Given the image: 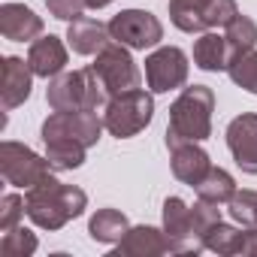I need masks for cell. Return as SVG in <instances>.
Here are the masks:
<instances>
[{
    "label": "cell",
    "mask_w": 257,
    "mask_h": 257,
    "mask_svg": "<svg viewBox=\"0 0 257 257\" xmlns=\"http://www.w3.org/2000/svg\"><path fill=\"white\" fill-rule=\"evenodd\" d=\"M88 206V194L76 185H61L58 179H43L25 194L28 218L43 230H61L67 221L79 218Z\"/></svg>",
    "instance_id": "obj_1"
},
{
    "label": "cell",
    "mask_w": 257,
    "mask_h": 257,
    "mask_svg": "<svg viewBox=\"0 0 257 257\" xmlns=\"http://www.w3.org/2000/svg\"><path fill=\"white\" fill-rule=\"evenodd\" d=\"M212 112H215V94L206 85L185 88L176 103L170 106V124H167V149H176L182 143H203L212 137Z\"/></svg>",
    "instance_id": "obj_2"
},
{
    "label": "cell",
    "mask_w": 257,
    "mask_h": 257,
    "mask_svg": "<svg viewBox=\"0 0 257 257\" xmlns=\"http://www.w3.org/2000/svg\"><path fill=\"white\" fill-rule=\"evenodd\" d=\"M109 91L100 82V76L85 67V70H73V73H58L49 82L46 100L52 109L58 112H70V109H88V112H103L109 103Z\"/></svg>",
    "instance_id": "obj_3"
},
{
    "label": "cell",
    "mask_w": 257,
    "mask_h": 257,
    "mask_svg": "<svg viewBox=\"0 0 257 257\" xmlns=\"http://www.w3.org/2000/svg\"><path fill=\"white\" fill-rule=\"evenodd\" d=\"M152 118H155V100L143 88L112 94L109 103H106V109H103L106 131L112 137H118V140L137 137L140 131H146V127L152 124Z\"/></svg>",
    "instance_id": "obj_4"
},
{
    "label": "cell",
    "mask_w": 257,
    "mask_h": 257,
    "mask_svg": "<svg viewBox=\"0 0 257 257\" xmlns=\"http://www.w3.org/2000/svg\"><path fill=\"white\" fill-rule=\"evenodd\" d=\"M0 173H4V179L13 188L31 191L34 185H40L43 179L52 176V164H49V158H40L34 149L7 140L0 146Z\"/></svg>",
    "instance_id": "obj_5"
},
{
    "label": "cell",
    "mask_w": 257,
    "mask_h": 257,
    "mask_svg": "<svg viewBox=\"0 0 257 257\" xmlns=\"http://www.w3.org/2000/svg\"><path fill=\"white\" fill-rule=\"evenodd\" d=\"M109 34L115 43H121L127 49L146 52L164 40V25L158 16H152L146 10H124L109 22Z\"/></svg>",
    "instance_id": "obj_6"
},
{
    "label": "cell",
    "mask_w": 257,
    "mask_h": 257,
    "mask_svg": "<svg viewBox=\"0 0 257 257\" xmlns=\"http://www.w3.org/2000/svg\"><path fill=\"white\" fill-rule=\"evenodd\" d=\"M91 70L100 76V82L106 85L109 94H121V91H134L140 88V67L131 58L127 46L121 43H109L103 52H97V61L91 64Z\"/></svg>",
    "instance_id": "obj_7"
},
{
    "label": "cell",
    "mask_w": 257,
    "mask_h": 257,
    "mask_svg": "<svg viewBox=\"0 0 257 257\" xmlns=\"http://www.w3.org/2000/svg\"><path fill=\"white\" fill-rule=\"evenodd\" d=\"M103 118L97 112H88V109H70V112H52L46 121H43V140H76L82 143L85 149H91L97 140H100V131H103Z\"/></svg>",
    "instance_id": "obj_8"
},
{
    "label": "cell",
    "mask_w": 257,
    "mask_h": 257,
    "mask_svg": "<svg viewBox=\"0 0 257 257\" xmlns=\"http://www.w3.org/2000/svg\"><path fill=\"white\" fill-rule=\"evenodd\" d=\"M146 82L152 94H170L188 82V55L176 46H161L146 58Z\"/></svg>",
    "instance_id": "obj_9"
},
{
    "label": "cell",
    "mask_w": 257,
    "mask_h": 257,
    "mask_svg": "<svg viewBox=\"0 0 257 257\" xmlns=\"http://www.w3.org/2000/svg\"><path fill=\"white\" fill-rule=\"evenodd\" d=\"M164 233L170 239V251L173 254H200L203 242L194 233L191 224V206L182 197H167L164 203Z\"/></svg>",
    "instance_id": "obj_10"
},
{
    "label": "cell",
    "mask_w": 257,
    "mask_h": 257,
    "mask_svg": "<svg viewBox=\"0 0 257 257\" xmlns=\"http://www.w3.org/2000/svg\"><path fill=\"white\" fill-rule=\"evenodd\" d=\"M227 149L242 173L257 176V115L254 112H242L227 124Z\"/></svg>",
    "instance_id": "obj_11"
},
{
    "label": "cell",
    "mask_w": 257,
    "mask_h": 257,
    "mask_svg": "<svg viewBox=\"0 0 257 257\" xmlns=\"http://www.w3.org/2000/svg\"><path fill=\"white\" fill-rule=\"evenodd\" d=\"M34 88V70L28 61L10 55L4 58V76H0V100H4V109H16L31 97Z\"/></svg>",
    "instance_id": "obj_12"
},
{
    "label": "cell",
    "mask_w": 257,
    "mask_h": 257,
    "mask_svg": "<svg viewBox=\"0 0 257 257\" xmlns=\"http://www.w3.org/2000/svg\"><path fill=\"white\" fill-rule=\"evenodd\" d=\"M0 34L13 43H34L43 34V19L22 4H4L0 7Z\"/></svg>",
    "instance_id": "obj_13"
},
{
    "label": "cell",
    "mask_w": 257,
    "mask_h": 257,
    "mask_svg": "<svg viewBox=\"0 0 257 257\" xmlns=\"http://www.w3.org/2000/svg\"><path fill=\"white\" fill-rule=\"evenodd\" d=\"M28 64L34 70V76L40 79H55L58 73H64L67 67V46L61 43V37H40L31 43L28 52Z\"/></svg>",
    "instance_id": "obj_14"
},
{
    "label": "cell",
    "mask_w": 257,
    "mask_h": 257,
    "mask_svg": "<svg viewBox=\"0 0 257 257\" xmlns=\"http://www.w3.org/2000/svg\"><path fill=\"white\" fill-rule=\"evenodd\" d=\"M170 251V239H167V233L164 230H158V227H149V224H143V227H131L124 233V239L118 242V248H115V254L121 257H155V254H167Z\"/></svg>",
    "instance_id": "obj_15"
},
{
    "label": "cell",
    "mask_w": 257,
    "mask_h": 257,
    "mask_svg": "<svg viewBox=\"0 0 257 257\" xmlns=\"http://www.w3.org/2000/svg\"><path fill=\"white\" fill-rule=\"evenodd\" d=\"M67 43L76 55H97L103 52L109 43H112V34H109V25L97 22V19H76L70 22L67 28Z\"/></svg>",
    "instance_id": "obj_16"
},
{
    "label": "cell",
    "mask_w": 257,
    "mask_h": 257,
    "mask_svg": "<svg viewBox=\"0 0 257 257\" xmlns=\"http://www.w3.org/2000/svg\"><path fill=\"white\" fill-rule=\"evenodd\" d=\"M170 152H173V176H176L179 182L191 185V188H197V185L206 179V173L212 170L209 155H206L197 143H182V146H176V149H170Z\"/></svg>",
    "instance_id": "obj_17"
},
{
    "label": "cell",
    "mask_w": 257,
    "mask_h": 257,
    "mask_svg": "<svg viewBox=\"0 0 257 257\" xmlns=\"http://www.w3.org/2000/svg\"><path fill=\"white\" fill-rule=\"evenodd\" d=\"M230 46H227V37L221 34H200V40L194 43V64L206 73H218V70H227L230 67Z\"/></svg>",
    "instance_id": "obj_18"
},
{
    "label": "cell",
    "mask_w": 257,
    "mask_h": 257,
    "mask_svg": "<svg viewBox=\"0 0 257 257\" xmlns=\"http://www.w3.org/2000/svg\"><path fill=\"white\" fill-rule=\"evenodd\" d=\"M127 230H131V221H127V215L118 212V209H97L91 224H88L91 239L103 242V245H118Z\"/></svg>",
    "instance_id": "obj_19"
},
{
    "label": "cell",
    "mask_w": 257,
    "mask_h": 257,
    "mask_svg": "<svg viewBox=\"0 0 257 257\" xmlns=\"http://www.w3.org/2000/svg\"><path fill=\"white\" fill-rule=\"evenodd\" d=\"M46 143V158L52 164V170H79L85 164V146L76 143V140H43Z\"/></svg>",
    "instance_id": "obj_20"
},
{
    "label": "cell",
    "mask_w": 257,
    "mask_h": 257,
    "mask_svg": "<svg viewBox=\"0 0 257 257\" xmlns=\"http://www.w3.org/2000/svg\"><path fill=\"white\" fill-rule=\"evenodd\" d=\"M233 194H236V182H233V176H230L227 170H221V167H212V170L206 173V179L197 185V197H200V200H209V203H218V206L230 203Z\"/></svg>",
    "instance_id": "obj_21"
},
{
    "label": "cell",
    "mask_w": 257,
    "mask_h": 257,
    "mask_svg": "<svg viewBox=\"0 0 257 257\" xmlns=\"http://www.w3.org/2000/svg\"><path fill=\"white\" fill-rule=\"evenodd\" d=\"M209 0H170V19L179 31L185 34H203L206 22H203V7Z\"/></svg>",
    "instance_id": "obj_22"
},
{
    "label": "cell",
    "mask_w": 257,
    "mask_h": 257,
    "mask_svg": "<svg viewBox=\"0 0 257 257\" xmlns=\"http://www.w3.org/2000/svg\"><path fill=\"white\" fill-rule=\"evenodd\" d=\"M224 37H227V46H230V58H239V55H245L257 46V25H254V19L239 13L224 28Z\"/></svg>",
    "instance_id": "obj_23"
},
{
    "label": "cell",
    "mask_w": 257,
    "mask_h": 257,
    "mask_svg": "<svg viewBox=\"0 0 257 257\" xmlns=\"http://www.w3.org/2000/svg\"><path fill=\"white\" fill-rule=\"evenodd\" d=\"M34 251H37V236L22 224L7 230L4 239H0V254L4 257H31Z\"/></svg>",
    "instance_id": "obj_24"
},
{
    "label": "cell",
    "mask_w": 257,
    "mask_h": 257,
    "mask_svg": "<svg viewBox=\"0 0 257 257\" xmlns=\"http://www.w3.org/2000/svg\"><path fill=\"white\" fill-rule=\"evenodd\" d=\"M227 73H230V79H233L239 88L257 94V52H254V49L245 52V55H239V58H233L230 67H227Z\"/></svg>",
    "instance_id": "obj_25"
},
{
    "label": "cell",
    "mask_w": 257,
    "mask_h": 257,
    "mask_svg": "<svg viewBox=\"0 0 257 257\" xmlns=\"http://www.w3.org/2000/svg\"><path fill=\"white\" fill-rule=\"evenodd\" d=\"M218 221H221V209H218V203L197 200V203L191 206V224H194V233H197V239L203 242V248H206V233H209Z\"/></svg>",
    "instance_id": "obj_26"
},
{
    "label": "cell",
    "mask_w": 257,
    "mask_h": 257,
    "mask_svg": "<svg viewBox=\"0 0 257 257\" xmlns=\"http://www.w3.org/2000/svg\"><path fill=\"white\" fill-rule=\"evenodd\" d=\"M230 206V218L242 227H257V191H236Z\"/></svg>",
    "instance_id": "obj_27"
},
{
    "label": "cell",
    "mask_w": 257,
    "mask_h": 257,
    "mask_svg": "<svg viewBox=\"0 0 257 257\" xmlns=\"http://www.w3.org/2000/svg\"><path fill=\"white\" fill-rule=\"evenodd\" d=\"M236 16H239L236 0H209V4L203 7V22H206V31H212V28H227Z\"/></svg>",
    "instance_id": "obj_28"
},
{
    "label": "cell",
    "mask_w": 257,
    "mask_h": 257,
    "mask_svg": "<svg viewBox=\"0 0 257 257\" xmlns=\"http://www.w3.org/2000/svg\"><path fill=\"white\" fill-rule=\"evenodd\" d=\"M239 233H242V230H236V227L218 221V224L206 233V248L215 251V254H233V251H236V239H239Z\"/></svg>",
    "instance_id": "obj_29"
},
{
    "label": "cell",
    "mask_w": 257,
    "mask_h": 257,
    "mask_svg": "<svg viewBox=\"0 0 257 257\" xmlns=\"http://www.w3.org/2000/svg\"><path fill=\"white\" fill-rule=\"evenodd\" d=\"M22 215H28V212H25V200H22L19 194H7L4 200H0V233L19 227Z\"/></svg>",
    "instance_id": "obj_30"
},
{
    "label": "cell",
    "mask_w": 257,
    "mask_h": 257,
    "mask_svg": "<svg viewBox=\"0 0 257 257\" xmlns=\"http://www.w3.org/2000/svg\"><path fill=\"white\" fill-rule=\"evenodd\" d=\"M46 7H49V13H52L55 19H61V22H76V19H82V13L88 10L85 0H46Z\"/></svg>",
    "instance_id": "obj_31"
},
{
    "label": "cell",
    "mask_w": 257,
    "mask_h": 257,
    "mask_svg": "<svg viewBox=\"0 0 257 257\" xmlns=\"http://www.w3.org/2000/svg\"><path fill=\"white\" fill-rule=\"evenodd\" d=\"M233 254H257V227H245V230L239 233Z\"/></svg>",
    "instance_id": "obj_32"
},
{
    "label": "cell",
    "mask_w": 257,
    "mask_h": 257,
    "mask_svg": "<svg viewBox=\"0 0 257 257\" xmlns=\"http://www.w3.org/2000/svg\"><path fill=\"white\" fill-rule=\"evenodd\" d=\"M85 4H88V10H103V7L112 4V0H85Z\"/></svg>",
    "instance_id": "obj_33"
}]
</instances>
